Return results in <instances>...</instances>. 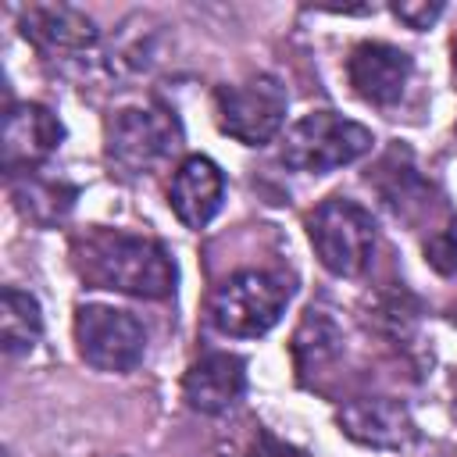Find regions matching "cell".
Instances as JSON below:
<instances>
[{
    "instance_id": "ba28073f",
    "label": "cell",
    "mask_w": 457,
    "mask_h": 457,
    "mask_svg": "<svg viewBox=\"0 0 457 457\" xmlns=\"http://www.w3.org/2000/svg\"><path fill=\"white\" fill-rule=\"evenodd\" d=\"M64 139V125L43 104H11L4 114V171H36Z\"/></svg>"
},
{
    "instance_id": "30bf717a",
    "label": "cell",
    "mask_w": 457,
    "mask_h": 457,
    "mask_svg": "<svg viewBox=\"0 0 457 457\" xmlns=\"http://www.w3.org/2000/svg\"><path fill=\"white\" fill-rule=\"evenodd\" d=\"M339 428L371 450H407L418 439L411 411L393 396H357L339 407Z\"/></svg>"
},
{
    "instance_id": "6da1fadb",
    "label": "cell",
    "mask_w": 457,
    "mask_h": 457,
    "mask_svg": "<svg viewBox=\"0 0 457 457\" xmlns=\"http://www.w3.org/2000/svg\"><path fill=\"white\" fill-rule=\"evenodd\" d=\"M71 268L89 289H114L139 300H164L179 282L164 243L104 225H93L71 239Z\"/></svg>"
},
{
    "instance_id": "277c9868",
    "label": "cell",
    "mask_w": 457,
    "mask_h": 457,
    "mask_svg": "<svg viewBox=\"0 0 457 457\" xmlns=\"http://www.w3.org/2000/svg\"><path fill=\"white\" fill-rule=\"evenodd\" d=\"M375 136L361 121H350L336 111H311L289 125L282 143V164L307 175H325L343 164H353L371 150Z\"/></svg>"
},
{
    "instance_id": "7a4b0ae2",
    "label": "cell",
    "mask_w": 457,
    "mask_h": 457,
    "mask_svg": "<svg viewBox=\"0 0 457 457\" xmlns=\"http://www.w3.org/2000/svg\"><path fill=\"white\" fill-rule=\"evenodd\" d=\"M293 296V286L275 271H236L211 296V325L232 339H257L271 332Z\"/></svg>"
},
{
    "instance_id": "5bb4252c",
    "label": "cell",
    "mask_w": 457,
    "mask_h": 457,
    "mask_svg": "<svg viewBox=\"0 0 457 457\" xmlns=\"http://www.w3.org/2000/svg\"><path fill=\"white\" fill-rule=\"evenodd\" d=\"M43 336V311L39 300L18 286H7L0 293V343L7 357H18L32 350Z\"/></svg>"
},
{
    "instance_id": "7c38bea8",
    "label": "cell",
    "mask_w": 457,
    "mask_h": 457,
    "mask_svg": "<svg viewBox=\"0 0 457 457\" xmlns=\"http://www.w3.org/2000/svg\"><path fill=\"white\" fill-rule=\"evenodd\" d=\"M221 200H225V175L211 157L193 154L175 168L168 186V204L186 228H204L221 211Z\"/></svg>"
},
{
    "instance_id": "9c48e42d",
    "label": "cell",
    "mask_w": 457,
    "mask_h": 457,
    "mask_svg": "<svg viewBox=\"0 0 457 457\" xmlns=\"http://www.w3.org/2000/svg\"><path fill=\"white\" fill-rule=\"evenodd\" d=\"M411 71H414L411 54H403L393 43L368 39V43H357L346 57V79H350L353 93L375 107H393L403 96Z\"/></svg>"
},
{
    "instance_id": "8992f818",
    "label": "cell",
    "mask_w": 457,
    "mask_h": 457,
    "mask_svg": "<svg viewBox=\"0 0 457 457\" xmlns=\"http://www.w3.org/2000/svg\"><path fill=\"white\" fill-rule=\"evenodd\" d=\"M286 86L275 75H250L243 82H225L214 89V118L225 136L243 146H264L282 132L286 121Z\"/></svg>"
},
{
    "instance_id": "52a82bcc",
    "label": "cell",
    "mask_w": 457,
    "mask_h": 457,
    "mask_svg": "<svg viewBox=\"0 0 457 457\" xmlns=\"http://www.w3.org/2000/svg\"><path fill=\"white\" fill-rule=\"evenodd\" d=\"M75 346L89 368L125 375L146 353V328L121 307L82 303L75 307Z\"/></svg>"
},
{
    "instance_id": "ac0fdd59",
    "label": "cell",
    "mask_w": 457,
    "mask_h": 457,
    "mask_svg": "<svg viewBox=\"0 0 457 457\" xmlns=\"http://www.w3.org/2000/svg\"><path fill=\"white\" fill-rule=\"evenodd\" d=\"M425 257H428V264H432L439 275H457V218H453L439 236L428 239Z\"/></svg>"
},
{
    "instance_id": "d6986e66",
    "label": "cell",
    "mask_w": 457,
    "mask_h": 457,
    "mask_svg": "<svg viewBox=\"0 0 457 457\" xmlns=\"http://www.w3.org/2000/svg\"><path fill=\"white\" fill-rule=\"evenodd\" d=\"M393 14L411 29H428L443 14V4H393Z\"/></svg>"
},
{
    "instance_id": "3957f363",
    "label": "cell",
    "mask_w": 457,
    "mask_h": 457,
    "mask_svg": "<svg viewBox=\"0 0 457 457\" xmlns=\"http://www.w3.org/2000/svg\"><path fill=\"white\" fill-rule=\"evenodd\" d=\"M179 146H182V125L161 104L121 107L107 121L104 154H107L111 168H118L121 175H150Z\"/></svg>"
},
{
    "instance_id": "5b68a950",
    "label": "cell",
    "mask_w": 457,
    "mask_h": 457,
    "mask_svg": "<svg viewBox=\"0 0 457 457\" xmlns=\"http://www.w3.org/2000/svg\"><path fill=\"white\" fill-rule=\"evenodd\" d=\"M307 236L321 268L339 278H357L371 264L375 221L361 204L346 196H328L321 207H314V214L307 218Z\"/></svg>"
},
{
    "instance_id": "44dd1931",
    "label": "cell",
    "mask_w": 457,
    "mask_h": 457,
    "mask_svg": "<svg viewBox=\"0 0 457 457\" xmlns=\"http://www.w3.org/2000/svg\"><path fill=\"white\" fill-rule=\"evenodd\" d=\"M453 318H457V314H453Z\"/></svg>"
},
{
    "instance_id": "2e32d148",
    "label": "cell",
    "mask_w": 457,
    "mask_h": 457,
    "mask_svg": "<svg viewBox=\"0 0 457 457\" xmlns=\"http://www.w3.org/2000/svg\"><path fill=\"white\" fill-rule=\"evenodd\" d=\"M11 196H14V207L36 225L61 221L75 204V189L64 182H50V179H29L25 186H14Z\"/></svg>"
},
{
    "instance_id": "4fadbf2b",
    "label": "cell",
    "mask_w": 457,
    "mask_h": 457,
    "mask_svg": "<svg viewBox=\"0 0 457 457\" xmlns=\"http://www.w3.org/2000/svg\"><path fill=\"white\" fill-rule=\"evenodd\" d=\"M21 32L43 54H79V50H89L100 39L96 25L68 4H36V7H29L21 14Z\"/></svg>"
},
{
    "instance_id": "e0dca14e",
    "label": "cell",
    "mask_w": 457,
    "mask_h": 457,
    "mask_svg": "<svg viewBox=\"0 0 457 457\" xmlns=\"http://www.w3.org/2000/svg\"><path fill=\"white\" fill-rule=\"evenodd\" d=\"M218 457H307L300 446L271 436L264 425H250L246 436H236L228 443V453H218Z\"/></svg>"
},
{
    "instance_id": "ffe728a7",
    "label": "cell",
    "mask_w": 457,
    "mask_h": 457,
    "mask_svg": "<svg viewBox=\"0 0 457 457\" xmlns=\"http://www.w3.org/2000/svg\"><path fill=\"white\" fill-rule=\"evenodd\" d=\"M453 79H457V39H453Z\"/></svg>"
},
{
    "instance_id": "8fae6325",
    "label": "cell",
    "mask_w": 457,
    "mask_h": 457,
    "mask_svg": "<svg viewBox=\"0 0 457 457\" xmlns=\"http://www.w3.org/2000/svg\"><path fill=\"white\" fill-rule=\"evenodd\" d=\"M246 393V361L239 353H204L182 375V400L196 414H225Z\"/></svg>"
},
{
    "instance_id": "9a60e30c",
    "label": "cell",
    "mask_w": 457,
    "mask_h": 457,
    "mask_svg": "<svg viewBox=\"0 0 457 457\" xmlns=\"http://www.w3.org/2000/svg\"><path fill=\"white\" fill-rule=\"evenodd\" d=\"M339 343H343L339 325H336L325 311H314V307H311V311L303 314L296 336H293V357H296V368H300L303 375L314 371V368H321L325 361H332V357L339 353Z\"/></svg>"
}]
</instances>
